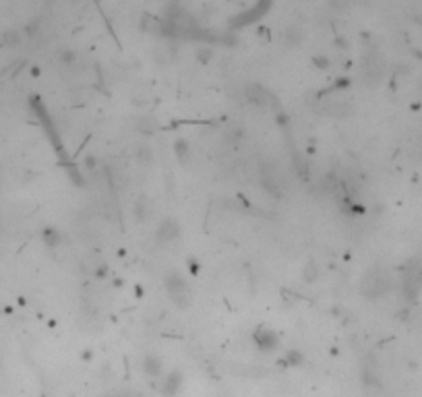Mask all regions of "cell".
<instances>
[{"label": "cell", "instance_id": "1", "mask_svg": "<svg viewBox=\"0 0 422 397\" xmlns=\"http://www.w3.org/2000/svg\"><path fill=\"white\" fill-rule=\"evenodd\" d=\"M387 290H389V282H387V277L383 275V271H379V269L368 271L362 280V286H360V292L366 298H381Z\"/></svg>", "mask_w": 422, "mask_h": 397}, {"label": "cell", "instance_id": "2", "mask_svg": "<svg viewBox=\"0 0 422 397\" xmlns=\"http://www.w3.org/2000/svg\"><path fill=\"white\" fill-rule=\"evenodd\" d=\"M166 290L170 292L172 300H174L178 306H186V304H188V286H186V282L182 280V277H178L176 273L170 275L168 280H166Z\"/></svg>", "mask_w": 422, "mask_h": 397}, {"label": "cell", "instance_id": "3", "mask_svg": "<svg viewBox=\"0 0 422 397\" xmlns=\"http://www.w3.org/2000/svg\"><path fill=\"white\" fill-rule=\"evenodd\" d=\"M180 385H182V375H180V373H170V375L162 381L160 391H162L166 397H174V395L178 393Z\"/></svg>", "mask_w": 422, "mask_h": 397}, {"label": "cell", "instance_id": "4", "mask_svg": "<svg viewBox=\"0 0 422 397\" xmlns=\"http://www.w3.org/2000/svg\"><path fill=\"white\" fill-rule=\"evenodd\" d=\"M178 234H180V226L170 217L162 219V224L158 226V238L160 240H174Z\"/></svg>", "mask_w": 422, "mask_h": 397}, {"label": "cell", "instance_id": "5", "mask_svg": "<svg viewBox=\"0 0 422 397\" xmlns=\"http://www.w3.org/2000/svg\"><path fill=\"white\" fill-rule=\"evenodd\" d=\"M143 370L149 377H160L162 370H164V364H162V360L158 358V356L149 354V356H145V360H143Z\"/></svg>", "mask_w": 422, "mask_h": 397}, {"label": "cell", "instance_id": "6", "mask_svg": "<svg viewBox=\"0 0 422 397\" xmlns=\"http://www.w3.org/2000/svg\"><path fill=\"white\" fill-rule=\"evenodd\" d=\"M255 339L259 341V345H261L263 350H271V348L278 343V335L271 333V331H267V329H259V331L255 333Z\"/></svg>", "mask_w": 422, "mask_h": 397}, {"label": "cell", "instance_id": "7", "mask_svg": "<svg viewBox=\"0 0 422 397\" xmlns=\"http://www.w3.org/2000/svg\"><path fill=\"white\" fill-rule=\"evenodd\" d=\"M135 215L139 221H145L151 217V203H149V198L147 196H141L139 201L135 203Z\"/></svg>", "mask_w": 422, "mask_h": 397}, {"label": "cell", "instance_id": "8", "mask_svg": "<svg viewBox=\"0 0 422 397\" xmlns=\"http://www.w3.org/2000/svg\"><path fill=\"white\" fill-rule=\"evenodd\" d=\"M174 151H176V157H178L180 162H186L188 155H190V149H188L186 141H182V139H178V141L174 143Z\"/></svg>", "mask_w": 422, "mask_h": 397}, {"label": "cell", "instance_id": "9", "mask_svg": "<svg viewBox=\"0 0 422 397\" xmlns=\"http://www.w3.org/2000/svg\"><path fill=\"white\" fill-rule=\"evenodd\" d=\"M304 277H306V282H313L315 277H317V271H315V265H313V263H309V265H306Z\"/></svg>", "mask_w": 422, "mask_h": 397}, {"label": "cell", "instance_id": "10", "mask_svg": "<svg viewBox=\"0 0 422 397\" xmlns=\"http://www.w3.org/2000/svg\"><path fill=\"white\" fill-rule=\"evenodd\" d=\"M288 360H290L292 364H298L302 358H300V354H298V352H290V354H288Z\"/></svg>", "mask_w": 422, "mask_h": 397}, {"label": "cell", "instance_id": "11", "mask_svg": "<svg viewBox=\"0 0 422 397\" xmlns=\"http://www.w3.org/2000/svg\"><path fill=\"white\" fill-rule=\"evenodd\" d=\"M60 60H64V62H72V60H75V54H70V52H62V54H60Z\"/></svg>", "mask_w": 422, "mask_h": 397}, {"label": "cell", "instance_id": "12", "mask_svg": "<svg viewBox=\"0 0 422 397\" xmlns=\"http://www.w3.org/2000/svg\"><path fill=\"white\" fill-rule=\"evenodd\" d=\"M315 62H317V64H321V68L329 66V60H327V58H315Z\"/></svg>", "mask_w": 422, "mask_h": 397}]
</instances>
